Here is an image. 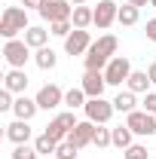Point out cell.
Instances as JSON below:
<instances>
[{"instance_id":"cell-1","label":"cell","mask_w":156,"mask_h":159,"mask_svg":"<svg viewBox=\"0 0 156 159\" xmlns=\"http://www.w3.org/2000/svg\"><path fill=\"white\" fill-rule=\"evenodd\" d=\"M119 49V40L113 37V34H104V37H98L92 46H89V52L83 55V64H86V70H104L107 64H110V58L117 55Z\"/></svg>"},{"instance_id":"cell-2","label":"cell","mask_w":156,"mask_h":159,"mask_svg":"<svg viewBox=\"0 0 156 159\" xmlns=\"http://www.w3.org/2000/svg\"><path fill=\"white\" fill-rule=\"evenodd\" d=\"M28 28H31L28 25V9H21V6H6L3 9V16H0V34H3V40H16Z\"/></svg>"},{"instance_id":"cell-3","label":"cell","mask_w":156,"mask_h":159,"mask_svg":"<svg viewBox=\"0 0 156 159\" xmlns=\"http://www.w3.org/2000/svg\"><path fill=\"white\" fill-rule=\"evenodd\" d=\"M3 58H6L9 67H25L34 55H31V46L25 43V37H16V40H6L3 43Z\"/></svg>"},{"instance_id":"cell-4","label":"cell","mask_w":156,"mask_h":159,"mask_svg":"<svg viewBox=\"0 0 156 159\" xmlns=\"http://www.w3.org/2000/svg\"><path fill=\"white\" fill-rule=\"evenodd\" d=\"M83 113H86V119H92L95 125H107L113 119V113H117V107H113V101H107V98H89L86 107H83Z\"/></svg>"},{"instance_id":"cell-5","label":"cell","mask_w":156,"mask_h":159,"mask_svg":"<svg viewBox=\"0 0 156 159\" xmlns=\"http://www.w3.org/2000/svg\"><path fill=\"white\" fill-rule=\"evenodd\" d=\"M80 119H77V113L74 110H64V113H58V116H52L49 119V125H46V135L52 141H67V135L74 132V125H77Z\"/></svg>"},{"instance_id":"cell-6","label":"cell","mask_w":156,"mask_h":159,"mask_svg":"<svg viewBox=\"0 0 156 159\" xmlns=\"http://www.w3.org/2000/svg\"><path fill=\"white\" fill-rule=\"evenodd\" d=\"M126 125L135 132L138 138H153L156 135V116L147 113V110H132V113L126 116Z\"/></svg>"},{"instance_id":"cell-7","label":"cell","mask_w":156,"mask_h":159,"mask_svg":"<svg viewBox=\"0 0 156 159\" xmlns=\"http://www.w3.org/2000/svg\"><path fill=\"white\" fill-rule=\"evenodd\" d=\"M129 77H132V61L126 58V55H113L110 64L104 67V80H107V86H122Z\"/></svg>"},{"instance_id":"cell-8","label":"cell","mask_w":156,"mask_h":159,"mask_svg":"<svg viewBox=\"0 0 156 159\" xmlns=\"http://www.w3.org/2000/svg\"><path fill=\"white\" fill-rule=\"evenodd\" d=\"M71 16H74V3H71V0H46L43 9H40V19L49 21V25H55V21H67Z\"/></svg>"},{"instance_id":"cell-9","label":"cell","mask_w":156,"mask_h":159,"mask_svg":"<svg viewBox=\"0 0 156 159\" xmlns=\"http://www.w3.org/2000/svg\"><path fill=\"white\" fill-rule=\"evenodd\" d=\"M92 43H95V40L89 37V31H83V28H74V31L64 37V52H67L71 58H74V55H86Z\"/></svg>"},{"instance_id":"cell-10","label":"cell","mask_w":156,"mask_h":159,"mask_svg":"<svg viewBox=\"0 0 156 159\" xmlns=\"http://www.w3.org/2000/svg\"><path fill=\"white\" fill-rule=\"evenodd\" d=\"M95 132H98V125L92 122V119H80L77 125H74V132L67 135V141H71L74 147L83 150V147H89V144L95 141Z\"/></svg>"},{"instance_id":"cell-11","label":"cell","mask_w":156,"mask_h":159,"mask_svg":"<svg viewBox=\"0 0 156 159\" xmlns=\"http://www.w3.org/2000/svg\"><path fill=\"white\" fill-rule=\"evenodd\" d=\"M34 98H37L40 110H55V107L64 104V92H61V86H55V83H46Z\"/></svg>"},{"instance_id":"cell-12","label":"cell","mask_w":156,"mask_h":159,"mask_svg":"<svg viewBox=\"0 0 156 159\" xmlns=\"http://www.w3.org/2000/svg\"><path fill=\"white\" fill-rule=\"evenodd\" d=\"M83 92L89 98H104V89H107V80H104V70H86L83 80H80Z\"/></svg>"},{"instance_id":"cell-13","label":"cell","mask_w":156,"mask_h":159,"mask_svg":"<svg viewBox=\"0 0 156 159\" xmlns=\"http://www.w3.org/2000/svg\"><path fill=\"white\" fill-rule=\"evenodd\" d=\"M117 16H119V3L117 0H98V6H95V28L107 31V28L117 21Z\"/></svg>"},{"instance_id":"cell-14","label":"cell","mask_w":156,"mask_h":159,"mask_svg":"<svg viewBox=\"0 0 156 159\" xmlns=\"http://www.w3.org/2000/svg\"><path fill=\"white\" fill-rule=\"evenodd\" d=\"M28 74H25V67H9L6 70V77H3V89H9L12 95H25V89H28Z\"/></svg>"},{"instance_id":"cell-15","label":"cell","mask_w":156,"mask_h":159,"mask_svg":"<svg viewBox=\"0 0 156 159\" xmlns=\"http://www.w3.org/2000/svg\"><path fill=\"white\" fill-rule=\"evenodd\" d=\"M6 138L12 141V144H28V141L34 138L31 122H28V119H12V122L6 125Z\"/></svg>"},{"instance_id":"cell-16","label":"cell","mask_w":156,"mask_h":159,"mask_svg":"<svg viewBox=\"0 0 156 159\" xmlns=\"http://www.w3.org/2000/svg\"><path fill=\"white\" fill-rule=\"evenodd\" d=\"M37 110H40V104L37 98H28V95H16V107H12V113H16V119H31L37 116Z\"/></svg>"},{"instance_id":"cell-17","label":"cell","mask_w":156,"mask_h":159,"mask_svg":"<svg viewBox=\"0 0 156 159\" xmlns=\"http://www.w3.org/2000/svg\"><path fill=\"white\" fill-rule=\"evenodd\" d=\"M150 77H147V70H132V77L126 80V89L129 92H135V95H147L150 92Z\"/></svg>"},{"instance_id":"cell-18","label":"cell","mask_w":156,"mask_h":159,"mask_svg":"<svg viewBox=\"0 0 156 159\" xmlns=\"http://www.w3.org/2000/svg\"><path fill=\"white\" fill-rule=\"evenodd\" d=\"M49 34H52V31H46V28H40V25H31L21 37H25V43H28L31 49H43V46L49 43Z\"/></svg>"},{"instance_id":"cell-19","label":"cell","mask_w":156,"mask_h":159,"mask_svg":"<svg viewBox=\"0 0 156 159\" xmlns=\"http://www.w3.org/2000/svg\"><path fill=\"white\" fill-rule=\"evenodd\" d=\"M71 21H74V28H83V31H89V25H95V6H74V16H71Z\"/></svg>"},{"instance_id":"cell-20","label":"cell","mask_w":156,"mask_h":159,"mask_svg":"<svg viewBox=\"0 0 156 159\" xmlns=\"http://www.w3.org/2000/svg\"><path fill=\"white\" fill-rule=\"evenodd\" d=\"M34 64H37L40 70H52V67L58 64V55H55V49H52V46L34 49Z\"/></svg>"},{"instance_id":"cell-21","label":"cell","mask_w":156,"mask_h":159,"mask_svg":"<svg viewBox=\"0 0 156 159\" xmlns=\"http://www.w3.org/2000/svg\"><path fill=\"white\" fill-rule=\"evenodd\" d=\"M113 107H117V113H126L129 116L132 110H138V95L126 89V92H119L117 98H113Z\"/></svg>"},{"instance_id":"cell-22","label":"cell","mask_w":156,"mask_h":159,"mask_svg":"<svg viewBox=\"0 0 156 159\" xmlns=\"http://www.w3.org/2000/svg\"><path fill=\"white\" fill-rule=\"evenodd\" d=\"M86 101H89V95L83 92V86H74V89H67V92H64V107H67V110L86 107Z\"/></svg>"},{"instance_id":"cell-23","label":"cell","mask_w":156,"mask_h":159,"mask_svg":"<svg viewBox=\"0 0 156 159\" xmlns=\"http://www.w3.org/2000/svg\"><path fill=\"white\" fill-rule=\"evenodd\" d=\"M132 144H135V132H132L129 125H117V129H113V147H117V150H129Z\"/></svg>"},{"instance_id":"cell-24","label":"cell","mask_w":156,"mask_h":159,"mask_svg":"<svg viewBox=\"0 0 156 159\" xmlns=\"http://www.w3.org/2000/svg\"><path fill=\"white\" fill-rule=\"evenodd\" d=\"M138 19H141V9H138V6H132V3L119 6V16H117V21L122 25V28H132V25H138Z\"/></svg>"},{"instance_id":"cell-25","label":"cell","mask_w":156,"mask_h":159,"mask_svg":"<svg viewBox=\"0 0 156 159\" xmlns=\"http://www.w3.org/2000/svg\"><path fill=\"white\" fill-rule=\"evenodd\" d=\"M92 147H98V150H104V147H113V129H107V125H98Z\"/></svg>"},{"instance_id":"cell-26","label":"cell","mask_w":156,"mask_h":159,"mask_svg":"<svg viewBox=\"0 0 156 159\" xmlns=\"http://www.w3.org/2000/svg\"><path fill=\"white\" fill-rule=\"evenodd\" d=\"M34 150H37L40 156H46V153H55V150H58V141H52L46 132H43L40 138H34Z\"/></svg>"},{"instance_id":"cell-27","label":"cell","mask_w":156,"mask_h":159,"mask_svg":"<svg viewBox=\"0 0 156 159\" xmlns=\"http://www.w3.org/2000/svg\"><path fill=\"white\" fill-rule=\"evenodd\" d=\"M77 153H80V147H74L71 141H61L58 150H55V159H77Z\"/></svg>"},{"instance_id":"cell-28","label":"cell","mask_w":156,"mask_h":159,"mask_svg":"<svg viewBox=\"0 0 156 159\" xmlns=\"http://www.w3.org/2000/svg\"><path fill=\"white\" fill-rule=\"evenodd\" d=\"M49 31H52V37H67V34H71V31H74V21L67 19V21H55V25H49Z\"/></svg>"},{"instance_id":"cell-29","label":"cell","mask_w":156,"mask_h":159,"mask_svg":"<svg viewBox=\"0 0 156 159\" xmlns=\"http://www.w3.org/2000/svg\"><path fill=\"white\" fill-rule=\"evenodd\" d=\"M12 159H40L37 150H31L28 144H16V150H12Z\"/></svg>"},{"instance_id":"cell-30","label":"cell","mask_w":156,"mask_h":159,"mask_svg":"<svg viewBox=\"0 0 156 159\" xmlns=\"http://www.w3.org/2000/svg\"><path fill=\"white\" fill-rule=\"evenodd\" d=\"M122 159H147V147L144 144H132L129 150H122Z\"/></svg>"},{"instance_id":"cell-31","label":"cell","mask_w":156,"mask_h":159,"mask_svg":"<svg viewBox=\"0 0 156 159\" xmlns=\"http://www.w3.org/2000/svg\"><path fill=\"white\" fill-rule=\"evenodd\" d=\"M16 107V95L9 92V89H0V110L6 113V110H12Z\"/></svg>"},{"instance_id":"cell-32","label":"cell","mask_w":156,"mask_h":159,"mask_svg":"<svg viewBox=\"0 0 156 159\" xmlns=\"http://www.w3.org/2000/svg\"><path fill=\"white\" fill-rule=\"evenodd\" d=\"M141 104H144V110H147V113H153V116H156V92H147Z\"/></svg>"},{"instance_id":"cell-33","label":"cell","mask_w":156,"mask_h":159,"mask_svg":"<svg viewBox=\"0 0 156 159\" xmlns=\"http://www.w3.org/2000/svg\"><path fill=\"white\" fill-rule=\"evenodd\" d=\"M43 3H46V0H21V6H25V9H43Z\"/></svg>"},{"instance_id":"cell-34","label":"cell","mask_w":156,"mask_h":159,"mask_svg":"<svg viewBox=\"0 0 156 159\" xmlns=\"http://www.w3.org/2000/svg\"><path fill=\"white\" fill-rule=\"evenodd\" d=\"M147 40H150V43H156V19L147 21Z\"/></svg>"},{"instance_id":"cell-35","label":"cell","mask_w":156,"mask_h":159,"mask_svg":"<svg viewBox=\"0 0 156 159\" xmlns=\"http://www.w3.org/2000/svg\"><path fill=\"white\" fill-rule=\"evenodd\" d=\"M147 77H150V83L156 86V61H150V67H147Z\"/></svg>"},{"instance_id":"cell-36","label":"cell","mask_w":156,"mask_h":159,"mask_svg":"<svg viewBox=\"0 0 156 159\" xmlns=\"http://www.w3.org/2000/svg\"><path fill=\"white\" fill-rule=\"evenodd\" d=\"M126 3H132V6H138V9H141V6H147L150 0H126Z\"/></svg>"},{"instance_id":"cell-37","label":"cell","mask_w":156,"mask_h":159,"mask_svg":"<svg viewBox=\"0 0 156 159\" xmlns=\"http://www.w3.org/2000/svg\"><path fill=\"white\" fill-rule=\"evenodd\" d=\"M71 3H74V6H83V3H86V0H71Z\"/></svg>"},{"instance_id":"cell-38","label":"cell","mask_w":156,"mask_h":159,"mask_svg":"<svg viewBox=\"0 0 156 159\" xmlns=\"http://www.w3.org/2000/svg\"><path fill=\"white\" fill-rule=\"evenodd\" d=\"M150 6H153V9H156V0H150Z\"/></svg>"}]
</instances>
